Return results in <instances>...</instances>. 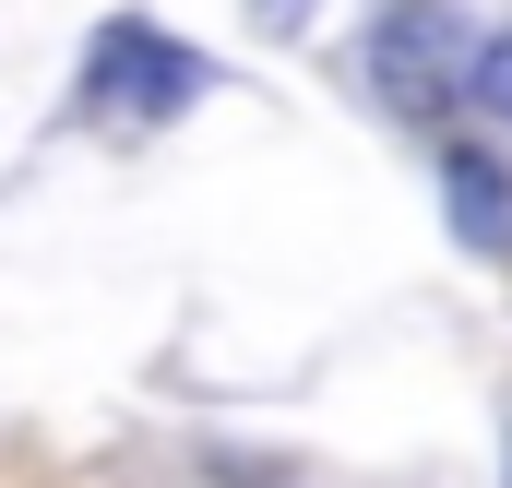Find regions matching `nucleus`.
Instances as JSON below:
<instances>
[{
	"label": "nucleus",
	"instance_id": "obj_2",
	"mask_svg": "<svg viewBox=\"0 0 512 488\" xmlns=\"http://www.w3.org/2000/svg\"><path fill=\"white\" fill-rule=\"evenodd\" d=\"M465 48H477V36H465L453 0H382V24H370V84H382V108H405V120L453 108Z\"/></svg>",
	"mask_w": 512,
	"mask_h": 488
},
{
	"label": "nucleus",
	"instance_id": "obj_3",
	"mask_svg": "<svg viewBox=\"0 0 512 488\" xmlns=\"http://www.w3.org/2000/svg\"><path fill=\"white\" fill-rule=\"evenodd\" d=\"M441 215H453V239L477 250V262H512V167L489 143H453L441 155Z\"/></svg>",
	"mask_w": 512,
	"mask_h": 488
},
{
	"label": "nucleus",
	"instance_id": "obj_4",
	"mask_svg": "<svg viewBox=\"0 0 512 488\" xmlns=\"http://www.w3.org/2000/svg\"><path fill=\"white\" fill-rule=\"evenodd\" d=\"M453 96H465L477 120H501V131H512V24H489V36L465 48V84H453Z\"/></svg>",
	"mask_w": 512,
	"mask_h": 488
},
{
	"label": "nucleus",
	"instance_id": "obj_1",
	"mask_svg": "<svg viewBox=\"0 0 512 488\" xmlns=\"http://www.w3.org/2000/svg\"><path fill=\"white\" fill-rule=\"evenodd\" d=\"M203 84H215V60H203V48H179V36H167V24H143V12L96 24V48H84V108H96V120H131V131L179 120Z\"/></svg>",
	"mask_w": 512,
	"mask_h": 488
},
{
	"label": "nucleus",
	"instance_id": "obj_5",
	"mask_svg": "<svg viewBox=\"0 0 512 488\" xmlns=\"http://www.w3.org/2000/svg\"><path fill=\"white\" fill-rule=\"evenodd\" d=\"M251 24H262V36H298V24H310V0H251Z\"/></svg>",
	"mask_w": 512,
	"mask_h": 488
}]
</instances>
